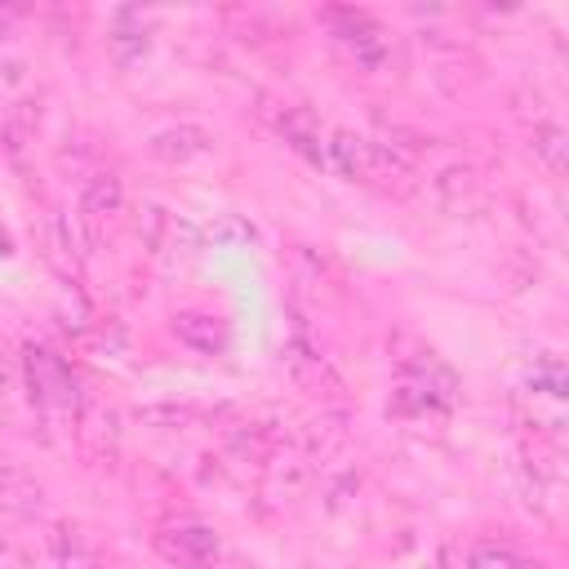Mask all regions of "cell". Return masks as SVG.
I'll return each mask as SVG.
<instances>
[{
    "label": "cell",
    "instance_id": "cell-1",
    "mask_svg": "<svg viewBox=\"0 0 569 569\" xmlns=\"http://www.w3.org/2000/svg\"><path fill=\"white\" fill-rule=\"evenodd\" d=\"M156 551L178 565V569H209L222 547H218V533L209 525H196V520H182V525H164L156 533Z\"/></svg>",
    "mask_w": 569,
    "mask_h": 569
},
{
    "label": "cell",
    "instance_id": "cell-2",
    "mask_svg": "<svg viewBox=\"0 0 569 569\" xmlns=\"http://www.w3.org/2000/svg\"><path fill=\"white\" fill-rule=\"evenodd\" d=\"M325 22H333L338 44H347L360 67H378V62L387 58V40H382V31L373 27V18H365V13H356V9H329Z\"/></svg>",
    "mask_w": 569,
    "mask_h": 569
},
{
    "label": "cell",
    "instance_id": "cell-3",
    "mask_svg": "<svg viewBox=\"0 0 569 569\" xmlns=\"http://www.w3.org/2000/svg\"><path fill=\"white\" fill-rule=\"evenodd\" d=\"M22 369H27V382H31V400L36 405H71V373H67V365L53 356V351H44V347H27V356H22Z\"/></svg>",
    "mask_w": 569,
    "mask_h": 569
},
{
    "label": "cell",
    "instance_id": "cell-4",
    "mask_svg": "<svg viewBox=\"0 0 569 569\" xmlns=\"http://www.w3.org/2000/svg\"><path fill=\"white\" fill-rule=\"evenodd\" d=\"M173 333H178L187 347L204 351V356H213V351L227 347V329H222L213 316H204V311H178V316H173Z\"/></svg>",
    "mask_w": 569,
    "mask_h": 569
},
{
    "label": "cell",
    "instance_id": "cell-5",
    "mask_svg": "<svg viewBox=\"0 0 569 569\" xmlns=\"http://www.w3.org/2000/svg\"><path fill=\"white\" fill-rule=\"evenodd\" d=\"M200 151H209V133L196 129V124H178V129H164V133L151 138V156H160L169 164H182V160H191Z\"/></svg>",
    "mask_w": 569,
    "mask_h": 569
},
{
    "label": "cell",
    "instance_id": "cell-6",
    "mask_svg": "<svg viewBox=\"0 0 569 569\" xmlns=\"http://www.w3.org/2000/svg\"><path fill=\"white\" fill-rule=\"evenodd\" d=\"M458 569H547L538 560H525L520 551H511L507 542H476L462 551V565Z\"/></svg>",
    "mask_w": 569,
    "mask_h": 569
},
{
    "label": "cell",
    "instance_id": "cell-7",
    "mask_svg": "<svg viewBox=\"0 0 569 569\" xmlns=\"http://www.w3.org/2000/svg\"><path fill=\"white\" fill-rule=\"evenodd\" d=\"M116 209H120V178H111V173H98V178L84 187L80 213H84V222H102V218H111Z\"/></svg>",
    "mask_w": 569,
    "mask_h": 569
},
{
    "label": "cell",
    "instance_id": "cell-8",
    "mask_svg": "<svg viewBox=\"0 0 569 569\" xmlns=\"http://www.w3.org/2000/svg\"><path fill=\"white\" fill-rule=\"evenodd\" d=\"M533 156L547 164V173H565V156H569V142H565V129H556V124H542V129H533Z\"/></svg>",
    "mask_w": 569,
    "mask_h": 569
},
{
    "label": "cell",
    "instance_id": "cell-9",
    "mask_svg": "<svg viewBox=\"0 0 569 569\" xmlns=\"http://www.w3.org/2000/svg\"><path fill=\"white\" fill-rule=\"evenodd\" d=\"M58 569H98V556L80 538H67V529H62V538H58Z\"/></svg>",
    "mask_w": 569,
    "mask_h": 569
},
{
    "label": "cell",
    "instance_id": "cell-10",
    "mask_svg": "<svg viewBox=\"0 0 569 569\" xmlns=\"http://www.w3.org/2000/svg\"><path fill=\"white\" fill-rule=\"evenodd\" d=\"M13 378H18V365L9 360V351H0V396H9V387H13Z\"/></svg>",
    "mask_w": 569,
    "mask_h": 569
}]
</instances>
